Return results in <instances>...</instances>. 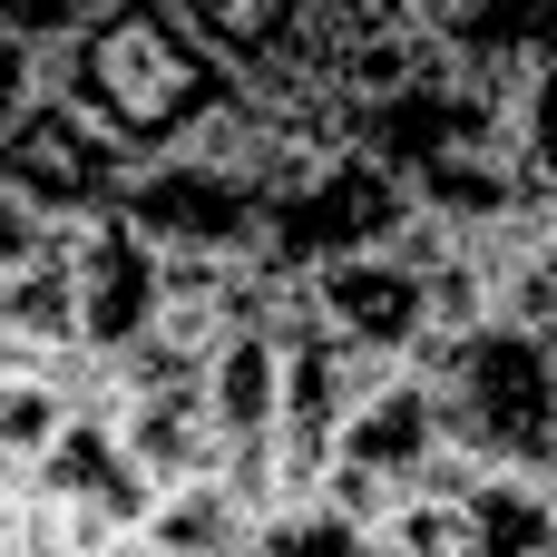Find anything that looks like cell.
Returning <instances> with one entry per match:
<instances>
[{"mask_svg":"<svg viewBox=\"0 0 557 557\" xmlns=\"http://www.w3.org/2000/svg\"><path fill=\"white\" fill-rule=\"evenodd\" d=\"M176 20L245 98H304L313 88V29H304L313 0H176Z\"/></svg>","mask_w":557,"mask_h":557,"instance_id":"7","label":"cell"},{"mask_svg":"<svg viewBox=\"0 0 557 557\" xmlns=\"http://www.w3.org/2000/svg\"><path fill=\"white\" fill-rule=\"evenodd\" d=\"M313 313L333 343L372 352V362H421L431 352V274L392 245V255H352V264H323L313 274Z\"/></svg>","mask_w":557,"mask_h":557,"instance_id":"6","label":"cell"},{"mask_svg":"<svg viewBox=\"0 0 557 557\" xmlns=\"http://www.w3.org/2000/svg\"><path fill=\"white\" fill-rule=\"evenodd\" d=\"M166 264H264V215H274V196H264V176L245 166V157H196V147H176V157H147L137 176H127V206H117Z\"/></svg>","mask_w":557,"mask_h":557,"instance_id":"3","label":"cell"},{"mask_svg":"<svg viewBox=\"0 0 557 557\" xmlns=\"http://www.w3.org/2000/svg\"><path fill=\"white\" fill-rule=\"evenodd\" d=\"M127 176H137V157H127L108 127H88L59 88L0 127V186H10L20 206H39L59 235L117 215V206H127Z\"/></svg>","mask_w":557,"mask_h":557,"instance_id":"4","label":"cell"},{"mask_svg":"<svg viewBox=\"0 0 557 557\" xmlns=\"http://www.w3.org/2000/svg\"><path fill=\"white\" fill-rule=\"evenodd\" d=\"M460 509L480 529V557H557V480L548 470H470Z\"/></svg>","mask_w":557,"mask_h":557,"instance_id":"11","label":"cell"},{"mask_svg":"<svg viewBox=\"0 0 557 557\" xmlns=\"http://www.w3.org/2000/svg\"><path fill=\"white\" fill-rule=\"evenodd\" d=\"M411 215H421V206H411V186H401L382 157H362V147H323L313 166H294V176L274 186L264 264H274V274H294V284H313L323 264L392 255Z\"/></svg>","mask_w":557,"mask_h":557,"instance_id":"2","label":"cell"},{"mask_svg":"<svg viewBox=\"0 0 557 557\" xmlns=\"http://www.w3.org/2000/svg\"><path fill=\"white\" fill-rule=\"evenodd\" d=\"M59 255V225L39 215V206H20L10 186H0V284H20V274H39Z\"/></svg>","mask_w":557,"mask_h":557,"instance_id":"15","label":"cell"},{"mask_svg":"<svg viewBox=\"0 0 557 557\" xmlns=\"http://www.w3.org/2000/svg\"><path fill=\"white\" fill-rule=\"evenodd\" d=\"M255 557H392V548H382L372 529H352L343 509H323V499H313V509L264 519V529H255Z\"/></svg>","mask_w":557,"mask_h":557,"instance_id":"12","label":"cell"},{"mask_svg":"<svg viewBox=\"0 0 557 557\" xmlns=\"http://www.w3.org/2000/svg\"><path fill=\"white\" fill-rule=\"evenodd\" d=\"M509 137H519V166H529V186L557 206V69H539V78L509 98Z\"/></svg>","mask_w":557,"mask_h":557,"instance_id":"14","label":"cell"},{"mask_svg":"<svg viewBox=\"0 0 557 557\" xmlns=\"http://www.w3.org/2000/svg\"><path fill=\"white\" fill-rule=\"evenodd\" d=\"M108 421H117V441H127V470H137L157 499L225 480V441H215L206 382H117V372H108Z\"/></svg>","mask_w":557,"mask_h":557,"instance_id":"8","label":"cell"},{"mask_svg":"<svg viewBox=\"0 0 557 557\" xmlns=\"http://www.w3.org/2000/svg\"><path fill=\"white\" fill-rule=\"evenodd\" d=\"M401 10H411V20H431V10H450V0H401Z\"/></svg>","mask_w":557,"mask_h":557,"instance_id":"16","label":"cell"},{"mask_svg":"<svg viewBox=\"0 0 557 557\" xmlns=\"http://www.w3.org/2000/svg\"><path fill=\"white\" fill-rule=\"evenodd\" d=\"M460 78H480V88H499V98H519L539 69H557V0H450V10H431V20H411Z\"/></svg>","mask_w":557,"mask_h":557,"instance_id":"9","label":"cell"},{"mask_svg":"<svg viewBox=\"0 0 557 557\" xmlns=\"http://www.w3.org/2000/svg\"><path fill=\"white\" fill-rule=\"evenodd\" d=\"M49 88L88 117V127H108L137 166L147 157H176L196 127H215L245 88L196 49V29L176 20V0H108V20L78 39V49H59L49 59Z\"/></svg>","mask_w":557,"mask_h":557,"instance_id":"1","label":"cell"},{"mask_svg":"<svg viewBox=\"0 0 557 557\" xmlns=\"http://www.w3.org/2000/svg\"><path fill=\"white\" fill-rule=\"evenodd\" d=\"M98 20H108V0H0V39H20V49H39V59L78 49Z\"/></svg>","mask_w":557,"mask_h":557,"instance_id":"13","label":"cell"},{"mask_svg":"<svg viewBox=\"0 0 557 557\" xmlns=\"http://www.w3.org/2000/svg\"><path fill=\"white\" fill-rule=\"evenodd\" d=\"M206 411H215L225 460L274 450V431H284V343H274V323H245V333L206 362Z\"/></svg>","mask_w":557,"mask_h":557,"instance_id":"10","label":"cell"},{"mask_svg":"<svg viewBox=\"0 0 557 557\" xmlns=\"http://www.w3.org/2000/svg\"><path fill=\"white\" fill-rule=\"evenodd\" d=\"M59 264H69V304H78V352L98 372H117L166 313V255L127 215H98V225L59 235Z\"/></svg>","mask_w":557,"mask_h":557,"instance_id":"5","label":"cell"}]
</instances>
